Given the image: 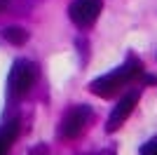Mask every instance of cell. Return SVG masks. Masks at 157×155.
Here are the masks:
<instances>
[{
	"instance_id": "cell-8",
	"label": "cell",
	"mask_w": 157,
	"mask_h": 155,
	"mask_svg": "<svg viewBox=\"0 0 157 155\" xmlns=\"http://www.w3.org/2000/svg\"><path fill=\"white\" fill-rule=\"evenodd\" d=\"M141 155H157V139L150 143H145L143 148H141Z\"/></svg>"
},
{
	"instance_id": "cell-4",
	"label": "cell",
	"mask_w": 157,
	"mask_h": 155,
	"mask_svg": "<svg viewBox=\"0 0 157 155\" xmlns=\"http://www.w3.org/2000/svg\"><path fill=\"white\" fill-rule=\"evenodd\" d=\"M89 120H92V108H89V106H85V103L73 106V108L63 115V122H61V134H63L66 139H78V136L87 129Z\"/></svg>"
},
{
	"instance_id": "cell-1",
	"label": "cell",
	"mask_w": 157,
	"mask_h": 155,
	"mask_svg": "<svg viewBox=\"0 0 157 155\" xmlns=\"http://www.w3.org/2000/svg\"><path fill=\"white\" fill-rule=\"evenodd\" d=\"M141 73H143V64H141L136 57H129V59H127V64H122L113 73L92 80V82H89V92L96 94V97H101V99H110L113 94H117L127 82H131V80L138 78Z\"/></svg>"
},
{
	"instance_id": "cell-7",
	"label": "cell",
	"mask_w": 157,
	"mask_h": 155,
	"mask_svg": "<svg viewBox=\"0 0 157 155\" xmlns=\"http://www.w3.org/2000/svg\"><path fill=\"white\" fill-rule=\"evenodd\" d=\"M5 40L10 42V45H26L28 40V31L26 28H21V26H10V28H5Z\"/></svg>"
},
{
	"instance_id": "cell-3",
	"label": "cell",
	"mask_w": 157,
	"mask_h": 155,
	"mask_svg": "<svg viewBox=\"0 0 157 155\" xmlns=\"http://www.w3.org/2000/svg\"><path fill=\"white\" fill-rule=\"evenodd\" d=\"M101 10H103V2H101V0H73L71 7H68V17H71V21L75 26L89 28V26L98 19Z\"/></svg>"
},
{
	"instance_id": "cell-9",
	"label": "cell",
	"mask_w": 157,
	"mask_h": 155,
	"mask_svg": "<svg viewBox=\"0 0 157 155\" xmlns=\"http://www.w3.org/2000/svg\"><path fill=\"white\" fill-rule=\"evenodd\" d=\"M7 2H10V0H0V12H2V10L7 7Z\"/></svg>"
},
{
	"instance_id": "cell-5",
	"label": "cell",
	"mask_w": 157,
	"mask_h": 155,
	"mask_svg": "<svg viewBox=\"0 0 157 155\" xmlns=\"http://www.w3.org/2000/svg\"><path fill=\"white\" fill-rule=\"evenodd\" d=\"M138 99H141V92H129L127 97L120 99V103L113 108L110 117H108V125H105V132H117L122 125H124V120L131 115V110L136 108Z\"/></svg>"
},
{
	"instance_id": "cell-10",
	"label": "cell",
	"mask_w": 157,
	"mask_h": 155,
	"mask_svg": "<svg viewBox=\"0 0 157 155\" xmlns=\"http://www.w3.org/2000/svg\"><path fill=\"white\" fill-rule=\"evenodd\" d=\"M5 153H7V150H2V148H0V155H5Z\"/></svg>"
},
{
	"instance_id": "cell-6",
	"label": "cell",
	"mask_w": 157,
	"mask_h": 155,
	"mask_svg": "<svg viewBox=\"0 0 157 155\" xmlns=\"http://www.w3.org/2000/svg\"><path fill=\"white\" fill-rule=\"evenodd\" d=\"M17 134H19V120H10L7 125H2L0 127V148L7 150L14 143Z\"/></svg>"
},
{
	"instance_id": "cell-2",
	"label": "cell",
	"mask_w": 157,
	"mask_h": 155,
	"mask_svg": "<svg viewBox=\"0 0 157 155\" xmlns=\"http://www.w3.org/2000/svg\"><path fill=\"white\" fill-rule=\"evenodd\" d=\"M35 82V66L31 61H17L10 71V78H7V87H10V94L12 97H24L28 89Z\"/></svg>"
}]
</instances>
